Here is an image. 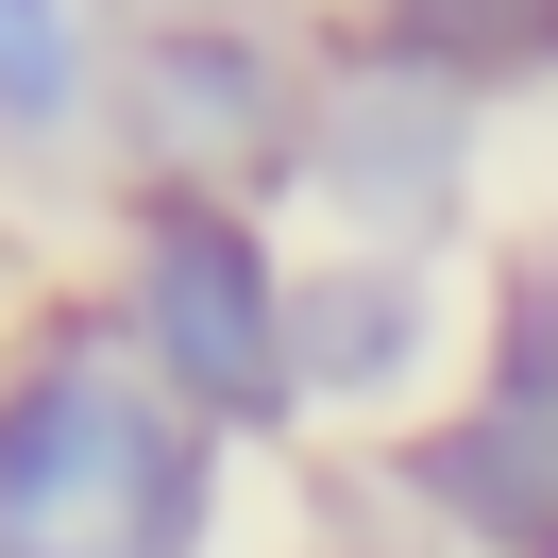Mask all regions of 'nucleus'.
<instances>
[{"label":"nucleus","mask_w":558,"mask_h":558,"mask_svg":"<svg viewBox=\"0 0 558 558\" xmlns=\"http://www.w3.org/2000/svg\"><path fill=\"white\" fill-rule=\"evenodd\" d=\"M238 440L119 339L102 288H17L0 322V558H220Z\"/></svg>","instance_id":"nucleus-1"},{"label":"nucleus","mask_w":558,"mask_h":558,"mask_svg":"<svg viewBox=\"0 0 558 558\" xmlns=\"http://www.w3.org/2000/svg\"><path fill=\"white\" fill-rule=\"evenodd\" d=\"M119 339L186 389L238 457L305 440V238L271 204H204V186H102V271Z\"/></svg>","instance_id":"nucleus-2"},{"label":"nucleus","mask_w":558,"mask_h":558,"mask_svg":"<svg viewBox=\"0 0 558 558\" xmlns=\"http://www.w3.org/2000/svg\"><path fill=\"white\" fill-rule=\"evenodd\" d=\"M322 51L271 0H153L119 35V119H102V186H204V204H305L322 153Z\"/></svg>","instance_id":"nucleus-3"},{"label":"nucleus","mask_w":558,"mask_h":558,"mask_svg":"<svg viewBox=\"0 0 558 558\" xmlns=\"http://www.w3.org/2000/svg\"><path fill=\"white\" fill-rule=\"evenodd\" d=\"M490 186V85L440 69L423 35L355 17L322 51V153H305V220L322 254H457Z\"/></svg>","instance_id":"nucleus-4"},{"label":"nucleus","mask_w":558,"mask_h":558,"mask_svg":"<svg viewBox=\"0 0 558 558\" xmlns=\"http://www.w3.org/2000/svg\"><path fill=\"white\" fill-rule=\"evenodd\" d=\"M474 339L490 305H457L440 254H322L305 238V440L322 423H440L474 389Z\"/></svg>","instance_id":"nucleus-5"},{"label":"nucleus","mask_w":558,"mask_h":558,"mask_svg":"<svg viewBox=\"0 0 558 558\" xmlns=\"http://www.w3.org/2000/svg\"><path fill=\"white\" fill-rule=\"evenodd\" d=\"M373 490H389L440 558H558V407L457 389L440 423L373 440Z\"/></svg>","instance_id":"nucleus-6"},{"label":"nucleus","mask_w":558,"mask_h":558,"mask_svg":"<svg viewBox=\"0 0 558 558\" xmlns=\"http://www.w3.org/2000/svg\"><path fill=\"white\" fill-rule=\"evenodd\" d=\"M119 0H0V153L17 170H85L119 119Z\"/></svg>","instance_id":"nucleus-7"},{"label":"nucleus","mask_w":558,"mask_h":558,"mask_svg":"<svg viewBox=\"0 0 558 558\" xmlns=\"http://www.w3.org/2000/svg\"><path fill=\"white\" fill-rule=\"evenodd\" d=\"M389 35H423L440 69H474L490 102H524V85H558V0H407Z\"/></svg>","instance_id":"nucleus-8"},{"label":"nucleus","mask_w":558,"mask_h":558,"mask_svg":"<svg viewBox=\"0 0 558 558\" xmlns=\"http://www.w3.org/2000/svg\"><path fill=\"white\" fill-rule=\"evenodd\" d=\"M474 305H490L474 389H508V407H558V238H508V271H490Z\"/></svg>","instance_id":"nucleus-9"},{"label":"nucleus","mask_w":558,"mask_h":558,"mask_svg":"<svg viewBox=\"0 0 558 558\" xmlns=\"http://www.w3.org/2000/svg\"><path fill=\"white\" fill-rule=\"evenodd\" d=\"M339 17H407V0H339Z\"/></svg>","instance_id":"nucleus-10"},{"label":"nucleus","mask_w":558,"mask_h":558,"mask_svg":"<svg viewBox=\"0 0 558 558\" xmlns=\"http://www.w3.org/2000/svg\"><path fill=\"white\" fill-rule=\"evenodd\" d=\"M305 558H355V542H305Z\"/></svg>","instance_id":"nucleus-11"},{"label":"nucleus","mask_w":558,"mask_h":558,"mask_svg":"<svg viewBox=\"0 0 558 558\" xmlns=\"http://www.w3.org/2000/svg\"><path fill=\"white\" fill-rule=\"evenodd\" d=\"M0 322H17V305H0Z\"/></svg>","instance_id":"nucleus-12"}]
</instances>
